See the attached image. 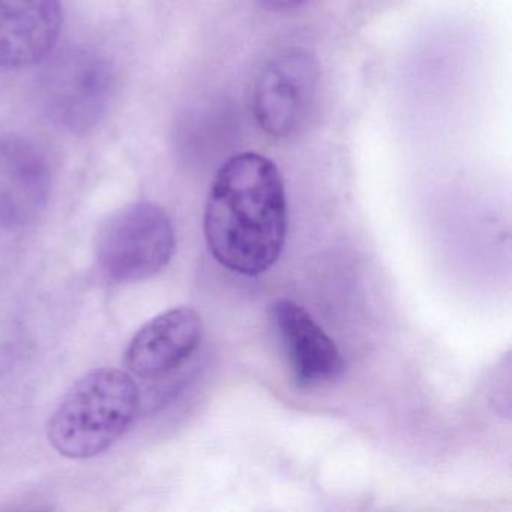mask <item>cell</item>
<instances>
[{
    "instance_id": "cell-1",
    "label": "cell",
    "mask_w": 512,
    "mask_h": 512,
    "mask_svg": "<svg viewBox=\"0 0 512 512\" xmlns=\"http://www.w3.org/2000/svg\"><path fill=\"white\" fill-rule=\"evenodd\" d=\"M286 187L274 161L256 152L227 160L206 200V244L223 268L257 277L277 263L286 244Z\"/></svg>"
},
{
    "instance_id": "cell-2",
    "label": "cell",
    "mask_w": 512,
    "mask_h": 512,
    "mask_svg": "<svg viewBox=\"0 0 512 512\" xmlns=\"http://www.w3.org/2000/svg\"><path fill=\"white\" fill-rule=\"evenodd\" d=\"M140 406L139 386L128 371L97 368L68 389L50 416L47 439L62 457H97L130 430Z\"/></svg>"
},
{
    "instance_id": "cell-3",
    "label": "cell",
    "mask_w": 512,
    "mask_h": 512,
    "mask_svg": "<svg viewBox=\"0 0 512 512\" xmlns=\"http://www.w3.org/2000/svg\"><path fill=\"white\" fill-rule=\"evenodd\" d=\"M38 101L62 130L85 134L100 124L115 89L109 59L86 46H70L44 64L37 82Z\"/></svg>"
},
{
    "instance_id": "cell-4",
    "label": "cell",
    "mask_w": 512,
    "mask_h": 512,
    "mask_svg": "<svg viewBox=\"0 0 512 512\" xmlns=\"http://www.w3.org/2000/svg\"><path fill=\"white\" fill-rule=\"evenodd\" d=\"M176 250V233L167 212L136 202L113 212L98 230L97 262L113 283L130 284L160 274Z\"/></svg>"
},
{
    "instance_id": "cell-5",
    "label": "cell",
    "mask_w": 512,
    "mask_h": 512,
    "mask_svg": "<svg viewBox=\"0 0 512 512\" xmlns=\"http://www.w3.org/2000/svg\"><path fill=\"white\" fill-rule=\"evenodd\" d=\"M322 68L313 53L289 49L274 56L254 86L257 124L272 139L301 134L313 119L319 101Z\"/></svg>"
},
{
    "instance_id": "cell-6",
    "label": "cell",
    "mask_w": 512,
    "mask_h": 512,
    "mask_svg": "<svg viewBox=\"0 0 512 512\" xmlns=\"http://www.w3.org/2000/svg\"><path fill=\"white\" fill-rule=\"evenodd\" d=\"M203 322L190 307H176L158 314L131 338L125 352V367L143 380L176 376L200 349Z\"/></svg>"
},
{
    "instance_id": "cell-7",
    "label": "cell",
    "mask_w": 512,
    "mask_h": 512,
    "mask_svg": "<svg viewBox=\"0 0 512 512\" xmlns=\"http://www.w3.org/2000/svg\"><path fill=\"white\" fill-rule=\"evenodd\" d=\"M52 172L46 155L20 136H0V229L34 223L49 203Z\"/></svg>"
},
{
    "instance_id": "cell-8",
    "label": "cell",
    "mask_w": 512,
    "mask_h": 512,
    "mask_svg": "<svg viewBox=\"0 0 512 512\" xmlns=\"http://www.w3.org/2000/svg\"><path fill=\"white\" fill-rule=\"evenodd\" d=\"M271 317L299 388H316L343 374L346 364L337 344L304 307L278 299Z\"/></svg>"
},
{
    "instance_id": "cell-9",
    "label": "cell",
    "mask_w": 512,
    "mask_h": 512,
    "mask_svg": "<svg viewBox=\"0 0 512 512\" xmlns=\"http://www.w3.org/2000/svg\"><path fill=\"white\" fill-rule=\"evenodd\" d=\"M62 22L59 0H0V67L46 61L58 44Z\"/></svg>"
},
{
    "instance_id": "cell-10",
    "label": "cell",
    "mask_w": 512,
    "mask_h": 512,
    "mask_svg": "<svg viewBox=\"0 0 512 512\" xmlns=\"http://www.w3.org/2000/svg\"><path fill=\"white\" fill-rule=\"evenodd\" d=\"M307 0H257V4L262 5L269 11H287L305 4Z\"/></svg>"
}]
</instances>
